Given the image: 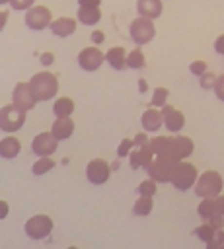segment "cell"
I'll return each mask as SVG.
<instances>
[{"instance_id": "cell-1", "label": "cell", "mask_w": 224, "mask_h": 249, "mask_svg": "<svg viewBox=\"0 0 224 249\" xmlns=\"http://www.w3.org/2000/svg\"><path fill=\"white\" fill-rule=\"evenodd\" d=\"M29 88H31L37 103L49 101L58 93V78L49 70H41L29 78Z\"/></svg>"}, {"instance_id": "cell-2", "label": "cell", "mask_w": 224, "mask_h": 249, "mask_svg": "<svg viewBox=\"0 0 224 249\" xmlns=\"http://www.w3.org/2000/svg\"><path fill=\"white\" fill-rule=\"evenodd\" d=\"M222 189H224V177L214 169L203 171L193 187V191L199 198H214L222 193Z\"/></svg>"}, {"instance_id": "cell-3", "label": "cell", "mask_w": 224, "mask_h": 249, "mask_svg": "<svg viewBox=\"0 0 224 249\" xmlns=\"http://www.w3.org/2000/svg\"><path fill=\"white\" fill-rule=\"evenodd\" d=\"M53 228H55V222H53V218L49 214H33L23 224L25 235L29 239H33V241L47 239L53 233Z\"/></svg>"}, {"instance_id": "cell-4", "label": "cell", "mask_w": 224, "mask_h": 249, "mask_svg": "<svg viewBox=\"0 0 224 249\" xmlns=\"http://www.w3.org/2000/svg\"><path fill=\"white\" fill-rule=\"evenodd\" d=\"M129 35H131V39L134 41L136 47H142V45L150 43V41L156 37L154 19L144 18V16H136V18L131 21V25H129Z\"/></svg>"}, {"instance_id": "cell-5", "label": "cell", "mask_w": 224, "mask_h": 249, "mask_svg": "<svg viewBox=\"0 0 224 249\" xmlns=\"http://www.w3.org/2000/svg\"><path fill=\"white\" fill-rule=\"evenodd\" d=\"M199 179V171L195 167V163H189L187 160H181L175 169H173V175H171V185L177 189V191H189L195 187Z\"/></svg>"}, {"instance_id": "cell-6", "label": "cell", "mask_w": 224, "mask_h": 249, "mask_svg": "<svg viewBox=\"0 0 224 249\" xmlns=\"http://www.w3.org/2000/svg\"><path fill=\"white\" fill-rule=\"evenodd\" d=\"M53 19H55V18H53L51 8L41 6V4H35V6H31L29 10H25V16H23V21H25V25H27L31 31H43V29L51 27Z\"/></svg>"}, {"instance_id": "cell-7", "label": "cell", "mask_w": 224, "mask_h": 249, "mask_svg": "<svg viewBox=\"0 0 224 249\" xmlns=\"http://www.w3.org/2000/svg\"><path fill=\"white\" fill-rule=\"evenodd\" d=\"M25 124V111L18 109L14 103H8L0 109V130L2 132H18Z\"/></svg>"}, {"instance_id": "cell-8", "label": "cell", "mask_w": 224, "mask_h": 249, "mask_svg": "<svg viewBox=\"0 0 224 249\" xmlns=\"http://www.w3.org/2000/svg\"><path fill=\"white\" fill-rule=\"evenodd\" d=\"M105 62V53H101L97 49V45H90V47H84L80 53H78V66L86 72H95L101 68V64Z\"/></svg>"}, {"instance_id": "cell-9", "label": "cell", "mask_w": 224, "mask_h": 249, "mask_svg": "<svg viewBox=\"0 0 224 249\" xmlns=\"http://www.w3.org/2000/svg\"><path fill=\"white\" fill-rule=\"evenodd\" d=\"M12 103L18 109L25 111V113L35 107L37 99H35V95H33V91L29 88V82H18L14 86V89H12Z\"/></svg>"}, {"instance_id": "cell-10", "label": "cell", "mask_w": 224, "mask_h": 249, "mask_svg": "<svg viewBox=\"0 0 224 249\" xmlns=\"http://www.w3.org/2000/svg\"><path fill=\"white\" fill-rule=\"evenodd\" d=\"M109 175H111V167H109V163L103 158H93V160L88 161V165H86V179L92 185L107 183Z\"/></svg>"}, {"instance_id": "cell-11", "label": "cell", "mask_w": 224, "mask_h": 249, "mask_svg": "<svg viewBox=\"0 0 224 249\" xmlns=\"http://www.w3.org/2000/svg\"><path fill=\"white\" fill-rule=\"evenodd\" d=\"M58 148V140L55 138V134L49 130V132H39L35 134V138L31 140V152L37 156V158H43V156H53Z\"/></svg>"}, {"instance_id": "cell-12", "label": "cell", "mask_w": 224, "mask_h": 249, "mask_svg": "<svg viewBox=\"0 0 224 249\" xmlns=\"http://www.w3.org/2000/svg\"><path fill=\"white\" fill-rule=\"evenodd\" d=\"M162 115H164V126L168 132H181L185 126V115L171 107V105H164L162 107Z\"/></svg>"}, {"instance_id": "cell-13", "label": "cell", "mask_w": 224, "mask_h": 249, "mask_svg": "<svg viewBox=\"0 0 224 249\" xmlns=\"http://www.w3.org/2000/svg\"><path fill=\"white\" fill-rule=\"evenodd\" d=\"M140 124H142V130H146V132H158L164 126L162 109H158V107L144 109V113L140 115Z\"/></svg>"}, {"instance_id": "cell-14", "label": "cell", "mask_w": 224, "mask_h": 249, "mask_svg": "<svg viewBox=\"0 0 224 249\" xmlns=\"http://www.w3.org/2000/svg\"><path fill=\"white\" fill-rule=\"evenodd\" d=\"M78 27V18H70V16H60V18H55L53 23H51V33L56 35V37H70Z\"/></svg>"}, {"instance_id": "cell-15", "label": "cell", "mask_w": 224, "mask_h": 249, "mask_svg": "<svg viewBox=\"0 0 224 249\" xmlns=\"http://www.w3.org/2000/svg\"><path fill=\"white\" fill-rule=\"evenodd\" d=\"M74 128H76V124H74L72 117H56L53 126H51V132L55 134V138L58 142H62V140H68L74 134Z\"/></svg>"}, {"instance_id": "cell-16", "label": "cell", "mask_w": 224, "mask_h": 249, "mask_svg": "<svg viewBox=\"0 0 224 249\" xmlns=\"http://www.w3.org/2000/svg\"><path fill=\"white\" fill-rule=\"evenodd\" d=\"M154 158H156L154 152H152L150 146L146 144V146H142V148H134V150L129 154V163H131L132 169H140V167L146 169Z\"/></svg>"}, {"instance_id": "cell-17", "label": "cell", "mask_w": 224, "mask_h": 249, "mask_svg": "<svg viewBox=\"0 0 224 249\" xmlns=\"http://www.w3.org/2000/svg\"><path fill=\"white\" fill-rule=\"evenodd\" d=\"M136 12H138V16L156 19L162 16L164 4H162V0H136Z\"/></svg>"}, {"instance_id": "cell-18", "label": "cell", "mask_w": 224, "mask_h": 249, "mask_svg": "<svg viewBox=\"0 0 224 249\" xmlns=\"http://www.w3.org/2000/svg\"><path fill=\"white\" fill-rule=\"evenodd\" d=\"M127 54H129V53H125V47L115 45V47H111V49L105 53V62H107L113 70H125V68H127Z\"/></svg>"}, {"instance_id": "cell-19", "label": "cell", "mask_w": 224, "mask_h": 249, "mask_svg": "<svg viewBox=\"0 0 224 249\" xmlns=\"http://www.w3.org/2000/svg\"><path fill=\"white\" fill-rule=\"evenodd\" d=\"M19 152H21V142H19V138L8 134V136H4V138L0 140V156H2L4 160H14L16 156H19Z\"/></svg>"}, {"instance_id": "cell-20", "label": "cell", "mask_w": 224, "mask_h": 249, "mask_svg": "<svg viewBox=\"0 0 224 249\" xmlns=\"http://www.w3.org/2000/svg\"><path fill=\"white\" fill-rule=\"evenodd\" d=\"M76 18L82 25H95L101 19V10L99 6H78Z\"/></svg>"}, {"instance_id": "cell-21", "label": "cell", "mask_w": 224, "mask_h": 249, "mask_svg": "<svg viewBox=\"0 0 224 249\" xmlns=\"http://www.w3.org/2000/svg\"><path fill=\"white\" fill-rule=\"evenodd\" d=\"M173 148H175L179 160H187L195 152V142H193V138H189L185 134H177V136H173Z\"/></svg>"}, {"instance_id": "cell-22", "label": "cell", "mask_w": 224, "mask_h": 249, "mask_svg": "<svg viewBox=\"0 0 224 249\" xmlns=\"http://www.w3.org/2000/svg\"><path fill=\"white\" fill-rule=\"evenodd\" d=\"M53 113H55V117H70L74 113L72 97H66V95L56 97V101L53 103Z\"/></svg>"}, {"instance_id": "cell-23", "label": "cell", "mask_w": 224, "mask_h": 249, "mask_svg": "<svg viewBox=\"0 0 224 249\" xmlns=\"http://www.w3.org/2000/svg\"><path fill=\"white\" fill-rule=\"evenodd\" d=\"M55 165H56V163H55V160H53L51 156H43V158H37V160L31 163V173H33L35 177H41V175L49 173Z\"/></svg>"}, {"instance_id": "cell-24", "label": "cell", "mask_w": 224, "mask_h": 249, "mask_svg": "<svg viewBox=\"0 0 224 249\" xmlns=\"http://www.w3.org/2000/svg\"><path fill=\"white\" fill-rule=\"evenodd\" d=\"M154 208V196H144V195H138V198L134 200L132 204V212L134 216H148Z\"/></svg>"}, {"instance_id": "cell-25", "label": "cell", "mask_w": 224, "mask_h": 249, "mask_svg": "<svg viewBox=\"0 0 224 249\" xmlns=\"http://www.w3.org/2000/svg\"><path fill=\"white\" fill-rule=\"evenodd\" d=\"M193 233L197 235V239H199V241H203V243L206 245L208 241H212V239L216 237V228H214L210 222L203 220V224H201V226H197V228L193 230Z\"/></svg>"}, {"instance_id": "cell-26", "label": "cell", "mask_w": 224, "mask_h": 249, "mask_svg": "<svg viewBox=\"0 0 224 249\" xmlns=\"http://www.w3.org/2000/svg\"><path fill=\"white\" fill-rule=\"evenodd\" d=\"M144 66H146V56H144V53H142L140 47H134V49L127 54V68H131V70H140V68H144Z\"/></svg>"}, {"instance_id": "cell-27", "label": "cell", "mask_w": 224, "mask_h": 249, "mask_svg": "<svg viewBox=\"0 0 224 249\" xmlns=\"http://www.w3.org/2000/svg\"><path fill=\"white\" fill-rule=\"evenodd\" d=\"M171 144H173V138H171V136H160V134L152 136L150 142H148V146H150V150L154 152V156L164 154Z\"/></svg>"}, {"instance_id": "cell-28", "label": "cell", "mask_w": 224, "mask_h": 249, "mask_svg": "<svg viewBox=\"0 0 224 249\" xmlns=\"http://www.w3.org/2000/svg\"><path fill=\"white\" fill-rule=\"evenodd\" d=\"M197 214L203 218V220H210L214 214H216V206H214V198H201L199 206H197Z\"/></svg>"}, {"instance_id": "cell-29", "label": "cell", "mask_w": 224, "mask_h": 249, "mask_svg": "<svg viewBox=\"0 0 224 249\" xmlns=\"http://www.w3.org/2000/svg\"><path fill=\"white\" fill-rule=\"evenodd\" d=\"M168 97H169V89H168V88H164V86L154 88L150 107H158V109H162L164 105H168Z\"/></svg>"}, {"instance_id": "cell-30", "label": "cell", "mask_w": 224, "mask_h": 249, "mask_svg": "<svg viewBox=\"0 0 224 249\" xmlns=\"http://www.w3.org/2000/svg\"><path fill=\"white\" fill-rule=\"evenodd\" d=\"M156 185H158V183L148 177V179H144V181L136 187V193H138V195H144V196H154V195H156Z\"/></svg>"}, {"instance_id": "cell-31", "label": "cell", "mask_w": 224, "mask_h": 249, "mask_svg": "<svg viewBox=\"0 0 224 249\" xmlns=\"http://www.w3.org/2000/svg\"><path fill=\"white\" fill-rule=\"evenodd\" d=\"M216 80H218V76L214 74V72H210V70H206L201 78H199V86L203 88V89H214V84H216Z\"/></svg>"}, {"instance_id": "cell-32", "label": "cell", "mask_w": 224, "mask_h": 249, "mask_svg": "<svg viewBox=\"0 0 224 249\" xmlns=\"http://www.w3.org/2000/svg\"><path fill=\"white\" fill-rule=\"evenodd\" d=\"M132 150H134L132 138H123V140L119 142V146H117V158H125V156H129Z\"/></svg>"}, {"instance_id": "cell-33", "label": "cell", "mask_w": 224, "mask_h": 249, "mask_svg": "<svg viewBox=\"0 0 224 249\" xmlns=\"http://www.w3.org/2000/svg\"><path fill=\"white\" fill-rule=\"evenodd\" d=\"M206 70H208V66H206L205 60H193V62L189 64V72H191L193 76H197V78H201Z\"/></svg>"}, {"instance_id": "cell-34", "label": "cell", "mask_w": 224, "mask_h": 249, "mask_svg": "<svg viewBox=\"0 0 224 249\" xmlns=\"http://www.w3.org/2000/svg\"><path fill=\"white\" fill-rule=\"evenodd\" d=\"M31 6H35V0H10V8L16 12H25Z\"/></svg>"}, {"instance_id": "cell-35", "label": "cell", "mask_w": 224, "mask_h": 249, "mask_svg": "<svg viewBox=\"0 0 224 249\" xmlns=\"http://www.w3.org/2000/svg\"><path fill=\"white\" fill-rule=\"evenodd\" d=\"M214 95L218 97V101H224V74H220L218 76V80H216V84H214Z\"/></svg>"}, {"instance_id": "cell-36", "label": "cell", "mask_w": 224, "mask_h": 249, "mask_svg": "<svg viewBox=\"0 0 224 249\" xmlns=\"http://www.w3.org/2000/svg\"><path fill=\"white\" fill-rule=\"evenodd\" d=\"M132 142H134V148H142V146H146V144L150 142L148 132H146V130H144V132H136L134 138H132Z\"/></svg>"}, {"instance_id": "cell-37", "label": "cell", "mask_w": 224, "mask_h": 249, "mask_svg": "<svg viewBox=\"0 0 224 249\" xmlns=\"http://www.w3.org/2000/svg\"><path fill=\"white\" fill-rule=\"evenodd\" d=\"M90 39H92V43H93V45H101V43L105 41V33H103V31H99V29H93V31H92V35H90Z\"/></svg>"}, {"instance_id": "cell-38", "label": "cell", "mask_w": 224, "mask_h": 249, "mask_svg": "<svg viewBox=\"0 0 224 249\" xmlns=\"http://www.w3.org/2000/svg\"><path fill=\"white\" fill-rule=\"evenodd\" d=\"M39 62H41V66H45V68H47V66H51V64L55 62V54L47 51V53H43V54L39 56Z\"/></svg>"}, {"instance_id": "cell-39", "label": "cell", "mask_w": 224, "mask_h": 249, "mask_svg": "<svg viewBox=\"0 0 224 249\" xmlns=\"http://www.w3.org/2000/svg\"><path fill=\"white\" fill-rule=\"evenodd\" d=\"M212 47H214V51H216L218 54H222V56H224V33H220V35L214 39Z\"/></svg>"}, {"instance_id": "cell-40", "label": "cell", "mask_w": 224, "mask_h": 249, "mask_svg": "<svg viewBox=\"0 0 224 249\" xmlns=\"http://www.w3.org/2000/svg\"><path fill=\"white\" fill-rule=\"evenodd\" d=\"M208 222H210V224H212L216 230H222V228H224V216H222V214H214V216H212Z\"/></svg>"}, {"instance_id": "cell-41", "label": "cell", "mask_w": 224, "mask_h": 249, "mask_svg": "<svg viewBox=\"0 0 224 249\" xmlns=\"http://www.w3.org/2000/svg\"><path fill=\"white\" fill-rule=\"evenodd\" d=\"M214 206H216V214L224 216V195L222 193L218 196H214Z\"/></svg>"}, {"instance_id": "cell-42", "label": "cell", "mask_w": 224, "mask_h": 249, "mask_svg": "<svg viewBox=\"0 0 224 249\" xmlns=\"http://www.w3.org/2000/svg\"><path fill=\"white\" fill-rule=\"evenodd\" d=\"M6 216H8V202L0 200V220H4Z\"/></svg>"}, {"instance_id": "cell-43", "label": "cell", "mask_w": 224, "mask_h": 249, "mask_svg": "<svg viewBox=\"0 0 224 249\" xmlns=\"http://www.w3.org/2000/svg\"><path fill=\"white\" fill-rule=\"evenodd\" d=\"M78 6H101V0H78Z\"/></svg>"}, {"instance_id": "cell-44", "label": "cell", "mask_w": 224, "mask_h": 249, "mask_svg": "<svg viewBox=\"0 0 224 249\" xmlns=\"http://www.w3.org/2000/svg\"><path fill=\"white\" fill-rule=\"evenodd\" d=\"M148 89V84H146V80H138V91L140 93H144Z\"/></svg>"}, {"instance_id": "cell-45", "label": "cell", "mask_w": 224, "mask_h": 249, "mask_svg": "<svg viewBox=\"0 0 224 249\" xmlns=\"http://www.w3.org/2000/svg\"><path fill=\"white\" fill-rule=\"evenodd\" d=\"M6 19H8V12H6V10H2V14H0V27H4Z\"/></svg>"}, {"instance_id": "cell-46", "label": "cell", "mask_w": 224, "mask_h": 249, "mask_svg": "<svg viewBox=\"0 0 224 249\" xmlns=\"http://www.w3.org/2000/svg\"><path fill=\"white\" fill-rule=\"evenodd\" d=\"M66 249H80V247H74V245H70V247H66Z\"/></svg>"}, {"instance_id": "cell-47", "label": "cell", "mask_w": 224, "mask_h": 249, "mask_svg": "<svg viewBox=\"0 0 224 249\" xmlns=\"http://www.w3.org/2000/svg\"><path fill=\"white\" fill-rule=\"evenodd\" d=\"M220 249H224V245H222V247H220Z\"/></svg>"}]
</instances>
